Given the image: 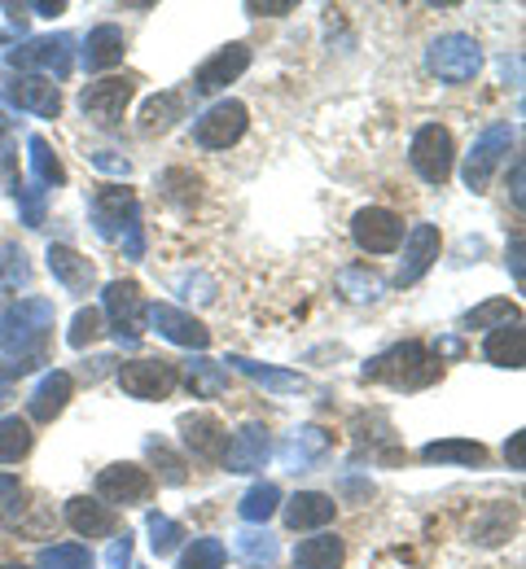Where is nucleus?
Listing matches in <instances>:
<instances>
[{
  "label": "nucleus",
  "instance_id": "1",
  "mask_svg": "<svg viewBox=\"0 0 526 569\" xmlns=\"http://www.w3.org/2000/svg\"><path fill=\"white\" fill-rule=\"evenodd\" d=\"M49 333H53V302L49 298H18L4 311L0 325V381L4 377H22L36 363L49 359Z\"/></svg>",
  "mask_w": 526,
  "mask_h": 569
},
{
  "label": "nucleus",
  "instance_id": "2",
  "mask_svg": "<svg viewBox=\"0 0 526 569\" xmlns=\"http://www.w3.org/2000/svg\"><path fill=\"white\" fill-rule=\"evenodd\" d=\"M444 359L430 356L421 342H395L390 351H381L365 363V381H381V386H390V390H404V395H413V390H426V386H435L439 381V368Z\"/></svg>",
  "mask_w": 526,
  "mask_h": 569
},
{
  "label": "nucleus",
  "instance_id": "3",
  "mask_svg": "<svg viewBox=\"0 0 526 569\" xmlns=\"http://www.w3.org/2000/svg\"><path fill=\"white\" fill-rule=\"evenodd\" d=\"M426 71L435 74L439 83H474L483 71V44L465 31H448L435 36L426 49Z\"/></svg>",
  "mask_w": 526,
  "mask_h": 569
},
{
  "label": "nucleus",
  "instance_id": "4",
  "mask_svg": "<svg viewBox=\"0 0 526 569\" xmlns=\"http://www.w3.org/2000/svg\"><path fill=\"white\" fill-rule=\"evenodd\" d=\"M180 386V363L171 359H128L119 363V390L128 399H141V403H158V399H171Z\"/></svg>",
  "mask_w": 526,
  "mask_h": 569
},
{
  "label": "nucleus",
  "instance_id": "5",
  "mask_svg": "<svg viewBox=\"0 0 526 569\" xmlns=\"http://www.w3.org/2000/svg\"><path fill=\"white\" fill-rule=\"evenodd\" d=\"M132 97H137V79L132 74H106V79H97V83H88L79 92V110L97 128H119V119L128 114Z\"/></svg>",
  "mask_w": 526,
  "mask_h": 569
},
{
  "label": "nucleus",
  "instance_id": "6",
  "mask_svg": "<svg viewBox=\"0 0 526 569\" xmlns=\"http://www.w3.org/2000/svg\"><path fill=\"white\" fill-rule=\"evenodd\" d=\"M408 162L426 184H448L451 167H456V141L444 123H426L417 128V137L408 144Z\"/></svg>",
  "mask_w": 526,
  "mask_h": 569
},
{
  "label": "nucleus",
  "instance_id": "7",
  "mask_svg": "<svg viewBox=\"0 0 526 569\" xmlns=\"http://www.w3.org/2000/svg\"><path fill=\"white\" fill-rule=\"evenodd\" d=\"M101 302H106V316H110V329H115L119 347H137L141 333H146V311H150L141 284L110 281L106 284V293H101Z\"/></svg>",
  "mask_w": 526,
  "mask_h": 569
},
{
  "label": "nucleus",
  "instance_id": "8",
  "mask_svg": "<svg viewBox=\"0 0 526 569\" xmlns=\"http://www.w3.org/2000/svg\"><path fill=\"white\" fill-rule=\"evenodd\" d=\"M514 149V128H505V123H496V128H487L478 141L469 144V153H465V189L469 193H487L492 189V176H496V167L505 162V153Z\"/></svg>",
  "mask_w": 526,
  "mask_h": 569
},
{
  "label": "nucleus",
  "instance_id": "9",
  "mask_svg": "<svg viewBox=\"0 0 526 569\" xmlns=\"http://www.w3.org/2000/svg\"><path fill=\"white\" fill-rule=\"evenodd\" d=\"M153 496V473L146 465H132V460H119V465H106L97 473V499L106 508H137Z\"/></svg>",
  "mask_w": 526,
  "mask_h": 569
},
{
  "label": "nucleus",
  "instance_id": "10",
  "mask_svg": "<svg viewBox=\"0 0 526 569\" xmlns=\"http://www.w3.org/2000/svg\"><path fill=\"white\" fill-rule=\"evenodd\" d=\"M351 241L365 254H395L404 246V219L390 207H360L351 214Z\"/></svg>",
  "mask_w": 526,
  "mask_h": 569
},
{
  "label": "nucleus",
  "instance_id": "11",
  "mask_svg": "<svg viewBox=\"0 0 526 569\" xmlns=\"http://www.w3.org/2000/svg\"><path fill=\"white\" fill-rule=\"evenodd\" d=\"M137 214H141V202H137V193L123 189V184H106V189L92 193V228H97V237H106V241H115L119 232L137 228Z\"/></svg>",
  "mask_w": 526,
  "mask_h": 569
},
{
  "label": "nucleus",
  "instance_id": "12",
  "mask_svg": "<svg viewBox=\"0 0 526 569\" xmlns=\"http://www.w3.org/2000/svg\"><path fill=\"white\" fill-rule=\"evenodd\" d=\"M444 254V232L435 223H413V232H404V259H399V272L395 284H417Z\"/></svg>",
  "mask_w": 526,
  "mask_h": 569
},
{
  "label": "nucleus",
  "instance_id": "13",
  "mask_svg": "<svg viewBox=\"0 0 526 569\" xmlns=\"http://www.w3.org/2000/svg\"><path fill=\"white\" fill-rule=\"evenodd\" d=\"M250 58H255V53H250V44H241V40L216 49V53L193 71V92H198V97H216L220 88L237 83L241 74L250 71Z\"/></svg>",
  "mask_w": 526,
  "mask_h": 569
},
{
  "label": "nucleus",
  "instance_id": "14",
  "mask_svg": "<svg viewBox=\"0 0 526 569\" xmlns=\"http://www.w3.org/2000/svg\"><path fill=\"white\" fill-rule=\"evenodd\" d=\"M9 67L13 71H44V79H67L76 58H71V36H44V40H31L22 49L9 53Z\"/></svg>",
  "mask_w": 526,
  "mask_h": 569
},
{
  "label": "nucleus",
  "instance_id": "15",
  "mask_svg": "<svg viewBox=\"0 0 526 569\" xmlns=\"http://www.w3.org/2000/svg\"><path fill=\"white\" fill-rule=\"evenodd\" d=\"M246 123H250V110L241 101H216L198 123H193V141L202 149H228L246 137Z\"/></svg>",
  "mask_w": 526,
  "mask_h": 569
},
{
  "label": "nucleus",
  "instance_id": "16",
  "mask_svg": "<svg viewBox=\"0 0 526 569\" xmlns=\"http://www.w3.org/2000/svg\"><path fill=\"white\" fill-rule=\"evenodd\" d=\"M146 320L158 329V338H167V342H176L185 351H207L211 347V329L198 316H189V311H180L171 302H153L150 311H146Z\"/></svg>",
  "mask_w": 526,
  "mask_h": 569
},
{
  "label": "nucleus",
  "instance_id": "17",
  "mask_svg": "<svg viewBox=\"0 0 526 569\" xmlns=\"http://www.w3.org/2000/svg\"><path fill=\"white\" fill-rule=\"evenodd\" d=\"M180 442L193 451V460H207V465H220L228 451V426L211 412H185L180 421Z\"/></svg>",
  "mask_w": 526,
  "mask_h": 569
},
{
  "label": "nucleus",
  "instance_id": "18",
  "mask_svg": "<svg viewBox=\"0 0 526 569\" xmlns=\"http://www.w3.org/2000/svg\"><path fill=\"white\" fill-rule=\"evenodd\" d=\"M4 92H9V101L18 110H27L36 119H58L62 114V88L53 79H44V74H18Z\"/></svg>",
  "mask_w": 526,
  "mask_h": 569
},
{
  "label": "nucleus",
  "instance_id": "19",
  "mask_svg": "<svg viewBox=\"0 0 526 569\" xmlns=\"http://www.w3.org/2000/svg\"><path fill=\"white\" fill-rule=\"evenodd\" d=\"M268 456H272V438H268V429L259 426V421H250V426H241L232 438H228V451L220 465H225L228 473H255V469L268 465Z\"/></svg>",
  "mask_w": 526,
  "mask_h": 569
},
{
  "label": "nucleus",
  "instance_id": "20",
  "mask_svg": "<svg viewBox=\"0 0 526 569\" xmlns=\"http://www.w3.org/2000/svg\"><path fill=\"white\" fill-rule=\"evenodd\" d=\"M71 395H76V381H71V372H62V368L44 372V377H40V386L31 390V399H27V412H31V421H40V426H53V421L67 412Z\"/></svg>",
  "mask_w": 526,
  "mask_h": 569
},
{
  "label": "nucleus",
  "instance_id": "21",
  "mask_svg": "<svg viewBox=\"0 0 526 569\" xmlns=\"http://www.w3.org/2000/svg\"><path fill=\"white\" fill-rule=\"evenodd\" d=\"M518 521H523L518 503H509V499H496V503H487V508L474 517V526H469V539H474L478 548H500V543H509V539L518 535Z\"/></svg>",
  "mask_w": 526,
  "mask_h": 569
},
{
  "label": "nucleus",
  "instance_id": "22",
  "mask_svg": "<svg viewBox=\"0 0 526 569\" xmlns=\"http://www.w3.org/2000/svg\"><path fill=\"white\" fill-rule=\"evenodd\" d=\"M67 526L79 539H110V535H119V512L106 508L97 496H76L67 499Z\"/></svg>",
  "mask_w": 526,
  "mask_h": 569
},
{
  "label": "nucleus",
  "instance_id": "23",
  "mask_svg": "<svg viewBox=\"0 0 526 569\" xmlns=\"http://www.w3.org/2000/svg\"><path fill=\"white\" fill-rule=\"evenodd\" d=\"M44 259H49L53 281L62 284V289H71V293H88L92 281H97L92 259H88V254H79L76 246H67V241H53V246L44 250Z\"/></svg>",
  "mask_w": 526,
  "mask_h": 569
},
{
  "label": "nucleus",
  "instance_id": "24",
  "mask_svg": "<svg viewBox=\"0 0 526 569\" xmlns=\"http://www.w3.org/2000/svg\"><path fill=\"white\" fill-rule=\"evenodd\" d=\"M329 447H334V433L320 426H302L295 429L286 442H281V465L290 469V473H302V469H311V465H320L325 456H329Z\"/></svg>",
  "mask_w": 526,
  "mask_h": 569
},
{
  "label": "nucleus",
  "instance_id": "25",
  "mask_svg": "<svg viewBox=\"0 0 526 569\" xmlns=\"http://www.w3.org/2000/svg\"><path fill=\"white\" fill-rule=\"evenodd\" d=\"M286 526L299 535V530H325L334 517H338V503L325 491H299V496L286 499Z\"/></svg>",
  "mask_w": 526,
  "mask_h": 569
},
{
  "label": "nucleus",
  "instance_id": "26",
  "mask_svg": "<svg viewBox=\"0 0 526 569\" xmlns=\"http://www.w3.org/2000/svg\"><path fill=\"white\" fill-rule=\"evenodd\" d=\"M123 53H128V36H123L115 22L92 27L88 40H83V67H88V71H110V67L123 62Z\"/></svg>",
  "mask_w": 526,
  "mask_h": 569
},
{
  "label": "nucleus",
  "instance_id": "27",
  "mask_svg": "<svg viewBox=\"0 0 526 569\" xmlns=\"http://www.w3.org/2000/svg\"><path fill=\"white\" fill-rule=\"evenodd\" d=\"M483 359H487V363H496V368H514V372H518V368L526 363V329H523V320L492 329V333H487V342H483Z\"/></svg>",
  "mask_w": 526,
  "mask_h": 569
},
{
  "label": "nucleus",
  "instance_id": "28",
  "mask_svg": "<svg viewBox=\"0 0 526 569\" xmlns=\"http://www.w3.org/2000/svg\"><path fill=\"white\" fill-rule=\"evenodd\" d=\"M426 465H460V469H483L487 465V447L474 438H435L421 447Z\"/></svg>",
  "mask_w": 526,
  "mask_h": 569
},
{
  "label": "nucleus",
  "instance_id": "29",
  "mask_svg": "<svg viewBox=\"0 0 526 569\" xmlns=\"http://www.w3.org/2000/svg\"><path fill=\"white\" fill-rule=\"evenodd\" d=\"M343 561H347V543L334 530H316L295 548V569H343Z\"/></svg>",
  "mask_w": 526,
  "mask_h": 569
},
{
  "label": "nucleus",
  "instance_id": "30",
  "mask_svg": "<svg viewBox=\"0 0 526 569\" xmlns=\"http://www.w3.org/2000/svg\"><path fill=\"white\" fill-rule=\"evenodd\" d=\"M180 119H185V92H158V97H150V101L141 106L137 128H141L146 137H162V132H171Z\"/></svg>",
  "mask_w": 526,
  "mask_h": 569
},
{
  "label": "nucleus",
  "instance_id": "31",
  "mask_svg": "<svg viewBox=\"0 0 526 569\" xmlns=\"http://www.w3.org/2000/svg\"><path fill=\"white\" fill-rule=\"evenodd\" d=\"M158 193H162L167 207L189 214L198 207V198H202V176H193V171H185V167H171V171L158 176Z\"/></svg>",
  "mask_w": 526,
  "mask_h": 569
},
{
  "label": "nucleus",
  "instance_id": "32",
  "mask_svg": "<svg viewBox=\"0 0 526 569\" xmlns=\"http://www.w3.org/2000/svg\"><path fill=\"white\" fill-rule=\"evenodd\" d=\"M514 320H523V311H518V302H509V298H487V302H478L474 311H465L460 316V329H500V325H514Z\"/></svg>",
  "mask_w": 526,
  "mask_h": 569
},
{
  "label": "nucleus",
  "instance_id": "33",
  "mask_svg": "<svg viewBox=\"0 0 526 569\" xmlns=\"http://www.w3.org/2000/svg\"><path fill=\"white\" fill-rule=\"evenodd\" d=\"M381 289H386V281L377 277L369 263H351V268L338 272V293L351 298V302H377Z\"/></svg>",
  "mask_w": 526,
  "mask_h": 569
},
{
  "label": "nucleus",
  "instance_id": "34",
  "mask_svg": "<svg viewBox=\"0 0 526 569\" xmlns=\"http://www.w3.org/2000/svg\"><path fill=\"white\" fill-rule=\"evenodd\" d=\"M228 363H232L237 372H246L250 381L277 390V395H281V390H302V386H307L299 372H286V368H272V363H255V359H246V356H228Z\"/></svg>",
  "mask_w": 526,
  "mask_h": 569
},
{
  "label": "nucleus",
  "instance_id": "35",
  "mask_svg": "<svg viewBox=\"0 0 526 569\" xmlns=\"http://www.w3.org/2000/svg\"><path fill=\"white\" fill-rule=\"evenodd\" d=\"M31 447H36V433H31V421H27V417H4V421H0V465L27 460Z\"/></svg>",
  "mask_w": 526,
  "mask_h": 569
},
{
  "label": "nucleus",
  "instance_id": "36",
  "mask_svg": "<svg viewBox=\"0 0 526 569\" xmlns=\"http://www.w3.org/2000/svg\"><path fill=\"white\" fill-rule=\"evenodd\" d=\"M281 508V487H272V482H259V487H250L241 503H237V512H241V521H250V526H264L272 512Z\"/></svg>",
  "mask_w": 526,
  "mask_h": 569
},
{
  "label": "nucleus",
  "instance_id": "37",
  "mask_svg": "<svg viewBox=\"0 0 526 569\" xmlns=\"http://www.w3.org/2000/svg\"><path fill=\"white\" fill-rule=\"evenodd\" d=\"M237 557L246 561L250 569H264V566H272L277 557H281V548H277V539L268 535V530H246V535H237Z\"/></svg>",
  "mask_w": 526,
  "mask_h": 569
},
{
  "label": "nucleus",
  "instance_id": "38",
  "mask_svg": "<svg viewBox=\"0 0 526 569\" xmlns=\"http://www.w3.org/2000/svg\"><path fill=\"white\" fill-rule=\"evenodd\" d=\"M146 456H150V465L158 469V482H167V487H185V482H189V465H185V456H176L167 442L150 438V442H146Z\"/></svg>",
  "mask_w": 526,
  "mask_h": 569
},
{
  "label": "nucleus",
  "instance_id": "39",
  "mask_svg": "<svg viewBox=\"0 0 526 569\" xmlns=\"http://www.w3.org/2000/svg\"><path fill=\"white\" fill-rule=\"evenodd\" d=\"M27 149H31L36 180H40V184H49V189H62V184H67V167L58 162V153L49 149V141H44V137H31V141H27Z\"/></svg>",
  "mask_w": 526,
  "mask_h": 569
},
{
  "label": "nucleus",
  "instance_id": "40",
  "mask_svg": "<svg viewBox=\"0 0 526 569\" xmlns=\"http://www.w3.org/2000/svg\"><path fill=\"white\" fill-rule=\"evenodd\" d=\"M189 390H193V399H216L220 390L228 386L225 368L220 363H211V359H189Z\"/></svg>",
  "mask_w": 526,
  "mask_h": 569
},
{
  "label": "nucleus",
  "instance_id": "41",
  "mask_svg": "<svg viewBox=\"0 0 526 569\" xmlns=\"http://www.w3.org/2000/svg\"><path fill=\"white\" fill-rule=\"evenodd\" d=\"M0 284L4 289H27L31 284V263H27V250L18 241L0 246Z\"/></svg>",
  "mask_w": 526,
  "mask_h": 569
},
{
  "label": "nucleus",
  "instance_id": "42",
  "mask_svg": "<svg viewBox=\"0 0 526 569\" xmlns=\"http://www.w3.org/2000/svg\"><path fill=\"white\" fill-rule=\"evenodd\" d=\"M88 566H92V552L83 543H53L36 561V569H88Z\"/></svg>",
  "mask_w": 526,
  "mask_h": 569
},
{
  "label": "nucleus",
  "instance_id": "43",
  "mask_svg": "<svg viewBox=\"0 0 526 569\" xmlns=\"http://www.w3.org/2000/svg\"><path fill=\"white\" fill-rule=\"evenodd\" d=\"M225 543L220 539H193L180 557V569H225Z\"/></svg>",
  "mask_w": 526,
  "mask_h": 569
},
{
  "label": "nucleus",
  "instance_id": "44",
  "mask_svg": "<svg viewBox=\"0 0 526 569\" xmlns=\"http://www.w3.org/2000/svg\"><path fill=\"white\" fill-rule=\"evenodd\" d=\"M180 539H185L180 521H171V517H162V512H150V548H153V557H171V552L180 548Z\"/></svg>",
  "mask_w": 526,
  "mask_h": 569
},
{
  "label": "nucleus",
  "instance_id": "45",
  "mask_svg": "<svg viewBox=\"0 0 526 569\" xmlns=\"http://www.w3.org/2000/svg\"><path fill=\"white\" fill-rule=\"evenodd\" d=\"M97 338H101V311H97V307H79L76 320H71L67 342H71L76 351H83V347H92Z\"/></svg>",
  "mask_w": 526,
  "mask_h": 569
},
{
  "label": "nucleus",
  "instance_id": "46",
  "mask_svg": "<svg viewBox=\"0 0 526 569\" xmlns=\"http://www.w3.org/2000/svg\"><path fill=\"white\" fill-rule=\"evenodd\" d=\"M27 508V487L13 478V473H0V526L18 521Z\"/></svg>",
  "mask_w": 526,
  "mask_h": 569
},
{
  "label": "nucleus",
  "instance_id": "47",
  "mask_svg": "<svg viewBox=\"0 0 526 569\" xmlns=\"http://www.w3.org/2000/svg\"><path fill=\"white\" fill-rule=\"evenodd\" d=\"M92 167H97V171H106V176H119V180H128V176H132V162H128V158H119V153H110V149H97V153H92Z\"/></svg>",
  "mask_w": 526,
  "mask_h": 569
},
{
  "label": "nucleus",
  "instance_id": "48",
  "mask_svg": "<svg viewBox=\"0 0 526 569\" xmlns=\"http://www.w3.org/2000/svg\"><path fill=\"white\" fill-rule=\"evenodd\" d=\"M246 13H255V18H281V13H295V0H250Z\"/></svg>",
  "mask_w": 526,
  "mask_h": 569
},
{
  "label": "nucleus",
  "instance_id": "49",
  "mask_svg": "<svg viewBox=\"0 0 526 569\" xmlns=\"http://www.w3.org/2000/svg\"><path fill=\"white\" fill-rule=\"evenodd\" d=\"M106 566H110V569H128V566H132V535H128V530H123V535L110 543V557H106Z\"/></svg>",
  "mask_w": 526,
  "mask_h": 569
},
{
  "label": "nucleus",
  "instance_id": "50",
  "mask_svg": "<svg viewBox=\"0 0 526 569\" xmlns=\"http://www.w3.org/2000/svg\"><path fill=\"white\" fill-rule=\"evenodd\" d=\"M505 460H509V469H526V433L523 429L505 442Z\"/></svg>",
  "mask_w": 526,
  "mask_h": 569
},
{
  "label": "nucleus",
  "instance_id": "51",
  "mask_svg": "<svg viewBox=\"0 0 526 569\" xmlns=\"http://www.w3.org/2000/svg\"><path fill=\"white\" fill-rule=\"evenodd\" d=\"M509 268H514L518 289H523V237H514V246H509Z\"/></svg>",
  "mask_w": 526,
  "mask_h": 569
},
{
  "label": "nucleus",
  "instance_id": "52",
  "mask_svg": "<svg viewBox=\"0 0 526 569\" xmlns=\"http://www.w3.org/2000/svg\"><path fill=\"white\" fill-rule=\"evenodd\" d=\"M31 9H36V13H44V18H58V13H67V4H62V0H53V4H49V0H40V4H31Z\"/></svg>",
  "mask_w": 526,
  "mask_h": 569
},
{
  "label": "nucleus",
  "instance_id": "53",
  "mask_svg": "<svg viewBox=\"0 0 526 569\" xmlns=\"http://www.w3.org/2000/svg\"><path fill=\"white\" fill-rule=\"evenodd\" d=\"M509 189H514V207H523V162H514V180H509Z\"/></svg>",
  "mask_w": 526,
  "mask_h": 569
},
{
  "label": "nucleus",
  "instance_id": "54",
  "mask_svg": "<svg viewBox=\"0 0 526 569\" xmlns=\"http://www.w3.org/2000/svg\"><path fill=\"white\" fill-rule=\"evenodd\" d=\"M4 137H9V119L0 114V141H4Z\"/></svg>",
  "mask_w": 526,
  "mask_h": 569
},
{
  "label": "nucleus",
  "instance_id": "55",
  "mask_svg": "<svg viewBox=\"0 0 526 569\" xmlns=\"http://www.w3.org/2000/svg\"><path fill=\"white\" fill-rule=\"evenodd\" d=\"M0 569H31V566H0Z\"/></svg>",
  "mask_w": 526,
  "mask_h": 569
}]
</instances>
